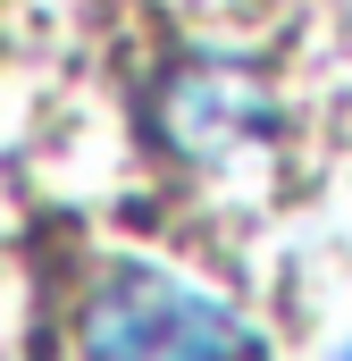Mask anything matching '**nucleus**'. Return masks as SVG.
Wrapping results in <instances>:
<instances>
[{
	"mask_svg": "<svg viewBox=\"0 0 352 361\" xmlns=\"http://www.w3.org/2000/svg\"><path fill=\"white\" fill-rule=\"evenodd\" d=\"M336 361H352V345H344V353H336Z\"/></svg>",
	"mask_w": 352,
	"mask_h": 361,
	"instance_id": "obj_3",
	"label": "nucleus"
},
{
	"mask_svg": "<svg viewBox=\"0 0 352 361\" xmlns=\"http://www.w3.org/2000/svg\"><path fill=\"white\" fill-rule=\"evenodd\" d=\"M76 361H268L260 328L193 277L118 261L76 302Z\"/></svg>",
	"mask_w": 352,
	"mask_h": 361,
	"instance_id": "obj_1",
	"label": "nucleus"
},
{
	"mask_svg": "<svg viewBox=\"0 0 352 361\" xmlns=\"http://www.w3.org/2000/svg\"><path fill=\"white\" fill-rule=\"evenodd\" d=\"M160 118H168L176 152H193V160H235L244 143H260L268 101H260V85H244L235 68H184V76L160 92Z\"/></svg>",
	"mask_w": 352,
	"mask_h": 361,
	"instance_id": "obj_2",
	"label": "nucleus"
}]
</instances>
